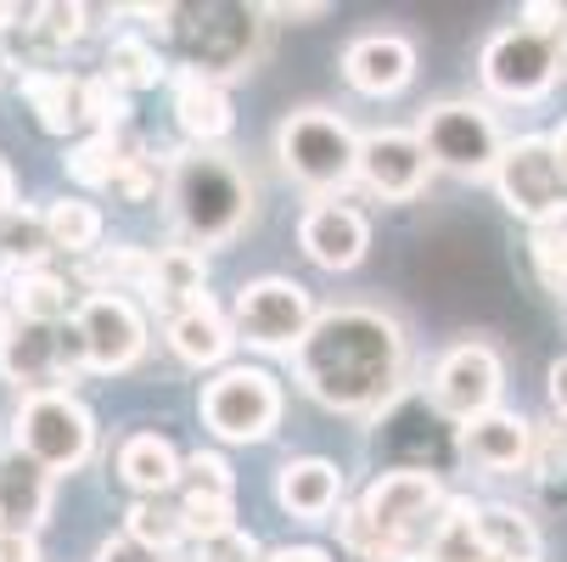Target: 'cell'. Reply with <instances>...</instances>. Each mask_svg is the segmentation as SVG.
I'll list each match as a JSON object with an SVG mask.
<instances>
[{"label": "cell", "instance_id": "obj_15", "mask_svg": "<svg viewBox=\"0 0 567 562\" xmlns=\"http://www.w3.org/2000/svg\"><path fill=\"white\" fill-rule=\"evenodd\" d=\"M298 248L309 265L320 270H354L371 248V219L354 208V203H338V197H320L303 208L298 219Z\"/></svg>", "mask_w": 567, "mask_h": 562}, {"label": "cell", "instance_id": "obj_21", "mask_svg": "<svg viewBox=\"0 0 567 562\" xmlns=\"http://www.w3.org/2000/svg\"><path fill=\"white\" fill-rule=\"evenodd\" d=\"M164 338H169V349L186 360V366H219L225 355H230V320L208 304V298H197V304H186V309H175V315H164Z\"/></svg>", "mask_w": 567, "mask_h": 562}, {"label": "cell", "instance_id": "obj_19", "mask_svg": "<svg viewBox=\"0 0 567 562\" xmlns=\"http://www.w3.org/2000/svg\"><path fill=\"white\" fill-rule=\"evenodd\" d=\"M276 507L303 518V523H327L343 507V472L320 456H298L276 467Z\"/></svg>", "mask_w": 567, "mask_h": 562}, {"label": "cell", "instance_id": "obj_31", "mask_svg": "<svg viewBox=\"0 0 567 562\" xmlns=\"http://www.w3.org/2000/svg\"><path fill=\"white\" fill-rule=\"evenodd\" d=\"M477 529H483V551L495 562H539V529L528 512L517 507H477Z\"/></svg>", "mask_w": 567, "mask_h": 562}, {"label": "cell", "instance_id": "obj_3", "mask_svg": "<svg viewBox=\"0 0 567 562\" xmlns=\"http://www.w3.org/2000/svg\"><path fill=\"white\" fill-rule=\"evenodd\" d=\"M169 197V219L186 236V248H225L230 236L254 219V181L241 175V164L230 152H208L192 146L175 157V170L164 181Z\"/></svg>", "mask_w": 567, "mask_h": 562}, {"label": "cell", "instance_id": "obj_5", "mask_svg": "<svg viewBox=\"0 0 567 562\" xmlns=\"http://www.w3.org/2000/svg\"><path fill=\"white\" fill-rule=\"evenodd\" d=\"M354 124L332 108H298L276 124V157L281 170L309 192H343L354 181Z\"/></svg>", "mask_w": 567, "mask_h": 562}, {"label": "cell", "instance_id": "obj_4", "mask_svg": "<svg viewBox=\"0 0 567 562\" xmlns=\"http://www.w3.org/2000/svg\"><path fill=\"white\" fill-rule=\"evenodd\" d=\"M12 450L29 456L34 467L56 472H79L96 450V417L85 411V399L73 388H45V394H23V406L12 417Z\"/></svg>", "mask_w": 567, "mask_h": 562}, {"label": "cell", "instance_id": "obj_1", "mask_svg": "<svg viewBox=\"0 0 567 562\" xmlns=\"http://www.w3.org/2000/svg\"><path fill=\"white\" fill-rule=\"evenodd\" d=\"M292 371L315 406L338 417H377L404 388L411 344H404V327L393 315L371 304H338L315 315L309 338L292 349Z\"/></svg>", "mask_w": 567, "mask_h": 562}, {"label": "cell", "instance_id": "obj_39", "mask_svg": "<svg viewBox=\"0 0 567 562\" xmlns=\"http://www.w3.org/2000/svg\"><path fill=\"white\" fill-rule=\"evenodd\" d=\"M118 203H152L157 192H164V175H157V157H146V152H135L130 164L113 175V186H107Z\"/></svg>", "mask_w": 567, "mask_h": 562}, {"label": "cell", "instance_id": "obj_47", "mask_svg": "<svg viewBox=\"0 0 567 562\" xmlns=\"http://www.w3.org/2000/svg\"><path fill=\"white\" fill-rule=\"evenodd\" d=\"M270 18H327V7H320V0L315 7H270Z\"/></svg>", "mask_w": 567, "mask_h": 562}, {"label": "cell", "instance_id": "obj_14", "mask_svg": "<svg viewBox=\"0 0 567 562\" xmlns=\"http://www.w3.org/2000/svg\"><path fill=\"white\" fill-rule=\"evenodd\" d=\"M354 181L382 203H411L427 192L433 164H427L416 130H371L354 146Z\"/></svg>", "mask_w": 567, "mask_h": 562}, {"label": "cell", "instance_id": "obj_48", "mask_svg": "<svg viewBox=\"0 0 567 562\" xmlns=\"http://www.w3.org/2000/svg\"><path fill=\"white\" fill-rule=\"evenodd\" d=\"M561 73H567V40H561Z\"/></svg>", "mask_w": 567, "mask_h": 562}, {"label": "cell", "instance_id": "obj_18", "mask_svg": "<svg viewBox=\"0 0 567 562\" xmlns=\"http://www.w3.org/2000/svg\"><path fill=\"white\" fill-rule=\"evenodd\" d=\"M343 79H349L360 96H377V102L382 96H399L416 79V45L404 40V34H388V29L360 34L343 51Z\"/></svg>", "mask_w": 567, "mask_h": 562}, {"label": "cell", "instance_id": "obj_12", "mask_svg": "<svg viewBox=\"0 0 567 562\" xmlns=\"http://www.w3.org/2000/svg\"><path fill=\"white\" fill-rule=\"evenodd\" d=\"M68 327L79 333V349H85V371H130L146 355V315L118 298V293H91L85 304L73 309Z\"/></svg>", "mask_w": 567, "mask_h": 562}, {"label": "cell", "instance_id": "obj_8", "mask_svg": "<svg viewBox=\"0 0 567 562\" xmlns=\"http://www.w3.org/2000/svg\"><path fill=\"white\" fill-rule=\"evenodd\" d=\"M416 141H422V152H427L433 170H450V175H461V181L489 175L495 157H501V146H506L501 119L483 108V102H472V96H455V102L427 108Z\"/></svg>", "mask_w": 567, "mask_h": 562}, {"label": "cell", "instance_id": "obj_37", "mask_svg": "<svg viewBox=\"0 0 567 562\" xmlns=\"http://www.w3.org/2000/svg\"><path fill=\"white\" fill-rule=\"evenodd\" d=\"M528 259H534V270H539V282H545L550 293H567V208L534 225Z\"/></svg>", "mask_w": 567, "mask_h": 562}, {"label": "cell", "instance_id": "obj_41", "mask_svg": "<svg viewBox=\"0 0 567 562\" xmlns=\"http://www.w3.org/2000/svg\"><path fill=\"white\" fill-rule=\"evenodd\" d=\"M96 562H169V556H157V551L135 545L130 534H113V540H102V545H96Z\"/></svg>", "mask_w": 567, "mask_h": 562}, {"label": "cell", "instance_id": "obj_33", "mask_svg": "<svg viewBox=\"0 0 567 562\" xmlns=\"http://www.w3.org/2000/svg\"><path fill=\"white\" fill-rule=\"evenodd\" d=\"M146 276H152V248L141 243H113V248H96L85 259V282L96 293H146Z\"/></svg>", "mask_w": 567, "mask_h": 562}, {"label": "cell", "instance_id": "obj_29", "mask_svg": "<svg viewBox=\"0 0 567 562\" xmlns=\"http://www.w3.org/2000/svg\"><path fill=\"white\" fill-rule=\"evenodd\" d=\"M7 309L18 320H45V327H62V315L73 309V293L56 270L34 265V270H12V287H7Z\"/></svg>", "mask_w": 567, "mask_h": 562}, {"label": "cell", "instance_id": "obj_30", "mask_svg": "<svg viewBox=\"0 0 567 562\" xmlns=\"http://www.w3.org/2000/svg\"><path fill=\"white\" fill-rule=\"evenodd\" d=\"M102 79H107V85H113L118 96H130V91H152V85H164L169 68H164V57H157V45H152L146 34H118V40L107 45Z\"/></svg>", "mask_w": 567, "mask_h": 562}, {"label": "cell", "instance_id": "obj_24", "mask_svg": "<svg viewBox=\"0 0 567 562\" xmlns=\"http://www.w3.org/2000/svg\"><path fill=\"white\" fill-rule=\"evenodd\" d=\"M411 562H489V551H483V529H477V501H466V495L444 501Z\"/></svg>", "mask_w": 567, "mask_h": 562}, {"label": "cell", "instance_id": "obj_40", "mask_svg": "<svg viewBox=\"0 0 567 562\" xmlns=\"http://www.w3.org/2000/svg\"><path fill=\"white\" fill-rule=\"evenodd\" d=\"M203 562H259V540L248 529L214 534V540H203Z\"/></svg>", "mask_w": 567, "mask_h": 562}, {"label": "cell", "instance_id": "obj_36", "mask_svg": "<svg viewBox=\"0 0 567 562\" xmlns=\"http://www.w3.org/2000/svg\"><path fill=\"white\" fill-rule=\"evenodd\" d=\"M534 484L550 501H567V417L534 428Z\"/></svg>", "mask_w": 567, "mask_h": 562}, {"label": "cell", "instance_id": "obj_49", "mask_svg": "<svg viewBox=\"0 0 567 562\" xmlns=\"http://www.w3.org/2000/svg\"><path fill=\"white\" fill-rule=\"evenodd\" d=\"M0 309H7V293H0ZM0 320H7V315H0Z\"/></svg>", "mask_w": 567, "mask_h": 562}, {"label": "cell", "instance_id": "obj_25", "mask_svg": "<svg viewBox=\"0 0 567 562\" xmlns=\"http://www.w3.org/2000/svg\"><path fill=\"white\" fill-rule=\"evenodd\" d=\"M51 512V472L34 467L29 456L7 450L0 456V518H7V529H40V518Z\"/></svg>", "mask_w": 567, "mask_h": 562}, {"label": "cell", "instance_id": "obj_51", "mask_svg": "<svg viewBox=\"0 0 567 562\" xmlns=\"http://www.w3.org/2000/svg\"><path fill=\"white\" fill-rule=\"evenodd\" d=\"M0 68H7V57H0Z\"/></svg>", "mask_w": 567, "mask_h": 562}, {"label": "cell", "instance_id": "obj_2", "mask_svg": "<svg viewBox=\"0 0 567 562\" xmlns=\"http://www.w3.org/2000/svg\"><path fill=\"white\" fill-rule=\"evenodd\" d=\"M444 501L450 495L439 484V472H427V467L377 472L365 495L343 512V545L360 562H411Z\"/></svg>", "mask_w": 567, "mask_h": 562}, {"label": "cell", "instance_id": "obj_23", "mask_svg": "<svg viewBox=\"0 0 567 562\" xmlns=\"http://www.w3.org/2000/svg\"><path fill=\"white\" fill-rule=\"evenodd\" d=\"M118 478L141 501H164L181 478V450L164 433H130L118 445Z\"/></svg>", "mask_w": 567, "mask_h": 562}, {"label": "cell", "instance_id": "obj_9", "mask_svg": "<svg viewBox=\"0 0 567 562\" xmlns=\"http://www.w3.org/2000/svg\"><path fill=\"white\" fill-rule=\"evenodd\" d=\"M477 79H483V91L501 96V102H539L561 79V40L512 23V29L489 34V45L477 57Z\"/></svg>", "mask_w": 567, "mask_h": 562}, {"label": "cell", "instance_id": "obj_46", "mask_svg": "<svg viewBox=\"0 0 567 562\" xmlns=\"http://www.w3.org/2000/svg\"><path fill=\"white\" fill-rule=\"evenodd\" d=\"M550 141V152H556V170H561V181H567V119L556 124V135H545Z\"/></svg>", "mask_w": 567, "mask_h": 562}, {"label": "cell", "instance_id": "obj_13", "mask_svg": "<svg viewBox=\"0 0 567 562\" xmlns=\"http://www.w3.org/2000/svg\"><path fill=\"white\" fill-rule=\"evenodd\" d=\"M259 18L254 7H203L192 12V23H175V34L186 40V68L208 73V79H225L241 73L259 51Z\"/></svg>", "mask_w": 567, "mask_h": 562}, {"label": "cell", "instance_id": "obj_7", "mask_svg": "<svg viewBox=\"0 0 567 562\" xmlns=\"http://www.w3.org/2000/svg\"><path fill=\"white\" fill-rule=\"evenodd\" d=\"M203 428L225 445H259L281 428L287 394L265 366H225L214 382H203Z\"/></svg>", "mask_w": 567, "mask_h": 562}, {"label": "cell", "instance_id": "obj_16", "mask_svg": "<svg viewBox=\"0 0 567 562\" xmlns=\"http://www.w3.org/2000/svg\"><path fill=\"white\" fill-rule=\"evenodd\" d=\"M455 450L472 472H489V478L528 472L534 467V422L517 411H483L455 428Z\"/></svg>", "mask_w": 567, "mask_h": 562}, {"label": "cell", "instance_id": "obj_26", "mask_svg": "<svg viewBox=\"0 0 567 562\" xmlns=\"http://www.w3.org/2000/svg\"><path fill=\"white\" fill-rule=\"evenodd\" d=\"M23 96L34 102L40 124L51 135H68L85 124V79L79 73H62V68H29L23 73Z\"/></svg>", "mask_w": 567, "mask_h": 562}, {"label": "cell", "instance_id": "obj_6", "mask_svg": "<svg viewBox=\"0 0 567 562\" xmlns=\"http://www.w3.org/2000/svg\"><path fill=\"white\" fill-rule=\"evenodd\" d=\"M309 327H315V298L292 276L241 282V293L230 304V338L259 355H292L309 338Z\"/></svg>", "mask_w": 567, "mask_h": 562}, {"label": "cell", "instance_id": "obj_50", "mask_svg": "<svg viewBox=\"0 0 567 562\" xmlns=\"http://www.w3.org/2000/svg\"><path fill=\"white\" fill-rule=\"evenodd\" d=\"M0 529H7V518H0Z\"/></svg>", "mask_w": 567, "mask_h": 562}, {"label": "cell", "instance_id": "obj_35", "mask_svg": "<svg viewBox=\"0 0 567 562\" xmlns=\"http://www.w3.org/2000/svg\"><path fill=\"white\" fill-rule=\"evenodd\" d=\"M51 243H45V219L34 208H7L0 214V259H7L12 270H34L45 265Z\"/></svg>", "mask_w": 567, "mask_h": 562}, {"label": "cell", "instance_id": "obj_17", "mask_svg": "<svg viewBox=\"0 0 567 562\" xmlns=\"http://www.w3.org/2000/svg\"><path fill=\"white\" fill-rule=\"evenodd\" d=\"M0 377L18 382V388H29V394H45V388L68 382V366H62V327L7 315V320H0Z\"/></svg>", "mask_w": 567, "mask_h": 562}, {"label": "cell", "instance_id": "obj_44", "mask_svg": "<svg viewBox=\"0 0 567 562\" xmlns=\"http://www.w3.org/2000/svg\"><path fill=\"white\" fill-rule=\"evenodd\" d=\"M259 562H332L320 545H281V551H270V556H259Z\"/></svg>", "mask_w": 567, "mask_h": 562}, {"label": "cell", "instance_id": "obj_34", "mask_svg": "<svg viewBox=\"0 0 567 562\" xmlns=\"http://www.w3.org/2000/svg\"><path fill=\"white\" fill-rule=\"evenodd\" d=\"M124 534H130L135 545L157 551V556H175V551L186 545L181 507H169V501H135V507L124 512Z\"/></svg>", "mask_w": 567, "mask_h": 562}, {"label": "cell", "instance_id": "obj_38", "mask_svg": "<svg viewBox=\"0 0 567 562\" xmlns=\"http://www.w3.org/2000/svg\"><path fill=\"white\" fill-rule=\"evenodd\" d=\"M85 18H91L85 7H62V0H56V7H40V12H29L18 29H23V34H29V40H34V45L51 57V51H68L79 34H85Z\"/></svg>", "mask_w": 567, "mask_h": 562}, {"label": "cell", "instance_id": "obj_11", "mask_svg": "<svg viewBox=\"0 0 567 562\" xmlns=\"http://www.w3.org/2000/svg\"><path fill=\"white\" fill-rule=\"evenodd\" d=\"M489 181H495L501 203H506L517 219H528V225H539V219H550V214L567 208V181H561V170H556V152H550L545 135H517V141H506L501 157H495V170H489Z\"/></svg>", "mask_w": 567, "mask_h": 562}, {"label": "cell", "instance_id": "obj_20", "mask_svg": "<svg viewBox=\"0 0 567 562\" xmlns=\"http://www.w3.org/2000/svg\"><path fill=\"white\" fill-rule=\"evenodd\" d=\"M175 119H181V130H186L197 146L225 141L230 124H236V113H230V91L219 85V79L197 73V68H175Z\"/></svg>", "mask_w": 567, "mask_h": 562}, {"label": "cell", "instance_id": "obj_10", "mask_svg": "<svg viewBox=\"0 0 567 562\" xmlns=\"http://www.w3.org/2000/svg\"><path fill=\"white\" fill-rule=\"evenodd\" d=\"M501 388H506V366H501V349L483 344V338H461L439 355L433 366V382H427V399L444 422H472L483 411H501Z\"/></svg>", "mask_w": 567, "mask_h": 562}, {"label": "cell", "instance_id": "obj_42", "mask_svg": "<svg viewBox=\"0 0 567 562\" xmlns=\"http://www.w3.org/2000/svg\"><path fill=\"white\" fill-rule=\"evenodd\" d=\"M0 562H40V540L29 529H0Z\"/></svg>", "mask_w": 567, "mask_h": 562}, {"label": "cell", "instance_id": "obj_22", "mask_svg": "<svg viewBox=\"0 0 567 562\" xmlns=\"http://www.w3.org/2000/svg\"><path fill=\"white\" fill-rule=\"evenodd\" d=\"M146 298L175 315L197 298H208V254L175 243V248H152V276H146Z\"/></svg>", "mask_w": 567, "mask_h": 562}, {"label": "cell", "instance_id": "obj_28", "mask_svg": "<svg viewBox=\"0 0 567 562\" xmlns=\"http://www.w3.org/2000/svg\"><path fill=\"white\" fill-rule=\"evenodd\" d=\"M45 243L51 254H73V259H91L102 248V208L91 197H56L45 214Z\"/></svg>", "mask_w": 567, "mask_h": 562}, {"label": "cell", "instance_id": "obj_32", "mask_svg": "<svg viewBox=\"0 0 567 562\" xmlns=\"http://www.w3.org/2000/svg\"><path fill=\"white\" fill-rule=\"evenodd\" d=\"M175 490H181V507H236V472L225 456L192 450V456H181Z\"/></svg>", "mask_w": 567, "mask_h": 562}, {"label": "cell", "instance_id": "obj_43", "mask_svg": "<svg viewBox=\"0 0 567 562\" xmlns=\"http://www.w3.org/2000/svg\"><path fill=\"white\" fill-rule=\"evenodd\" d=\"M545 388H550V417H567V355L550 366V382Z\"/></svg>", "mask_w": 567, "mask_h": 562}, {"label": "cell", "instance_id": "obj_27", "mask_svg": "<svg viewBox=\"0 0 567 562\" xmlns=\"http://www.w3.org/2000/svg\"><path fill=\"white\" fill-rule=\"evenodd\" d=\"M135 152H146L141 141H130V130H96V135H85L79 141L62 164H68V175H73V186H85V192H107L113 186V175L130 164Z\"/></svg>", "mask_w": 567, "mask_h": 562}, {"label": "cell", "instance_id": "obj_45", "mask_svg": "<svg viewBox=\"0 0 567 562\" xmlns=\"http://www.w3.org/2000/svg\"><path fill=\"white\" fill-rule=\"evenodd\" d=\"M7 208H18V181L7 170V157H0V214H7Z\"/></svg>", "mask_w": 567, "mask_h": 562}]
</instances>
